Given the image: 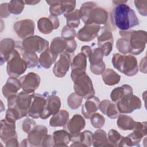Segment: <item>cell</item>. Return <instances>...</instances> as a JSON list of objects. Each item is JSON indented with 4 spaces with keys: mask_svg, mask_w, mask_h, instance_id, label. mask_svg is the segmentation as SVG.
<instances>
[{
    "mask_svg": "<svg viewBox=\"0 0 147 147\" xmlns=\"http://www.w3.org/2000/svg\"><path fill=\"white\" fill-rule=\"evenodd\" d=\"M115 4L110 14V21L113 28L126 31L140 24L135 11L125 3L127 1H113Z\"/></svg>",
    "mask_w": 147,
    "mask_h": 147,
    "instance_id": "6da1fadb",
    "label": "cell"
},
{
    "mask_svg": "<svg viewBox=\"0 0 147 147\" xmlns=\"http://www.w3.org/2000/svg\"><path fill=\"white\" fill-rule=\"evenodd\" d=\"M7 99L8 109L6 111L5 119L15 122L28 115L31 100L29 94L22 91Z\"/></svg>",
    "mask_w": 147,
    "mask_h": 147,
    "instance_id": "7a4b0ae2",
    "label": "cell"
},
{
    "mask_svg": "<svg viewBox=\"0 0 147 147\" xmlns=\"http://www.w3.org/2000/svg\"><path fill=\"white\" fill-rule=\"evenodd\" d=\"M80 18L85 24L105 25L108 20V13L103 8L97 6L94 2L83 3L79 9Z\"/></svg>",
    "mask_w": 147,
    "mask_h": 147,
    "instance_id": "3957f363",
    "label": "cell"
},
{
    "mask_svg": "<svg viewBox=\"0 0 147 147\" xmlns=\"http://www.w3.org/2000/svg\"><path fill=\"white\" fill-rule=\"evenodd\" d=\"M111 63L115 69L128 76H134L138 71L137 59L133 55L114 53Z\"/></svg>",
    "mask_w": 147,
    "mask_h": 147,
    "instance_id": "277c9868",
    "label": "cell"
},
{
    "mask_svg": "<svg viewBox=\"0 0 147 147\" xmlns=\"http://www.w3.org/2000/svg\"><path fill=\"white\" fill-rule=\"evenodd\" d=\"M122 37L127 38L130 52L132 55H139L143 52L146 42V33L144 30H120Z\"/></svg>",
    "mask_w": 147,
    "mask_h": 147,
    "instance_id": "5b68a950",
    "label": "cell"
},
{
    "mask_svg": "<svg viewBox=\"0 0 147 147\" xmlns=\"http://www.w3.org/2000/svg\"><path fill=\"white\" fill-rule=\"evenodd\" d=\"M27 68V64L22 58L17 42H16V48L7 61V74L9 76L18 78L25 72Z\"/></svg>",
    "mask_w": 147,
    "mask_h": 147,
    "instance_id": "8992f818",
    "label": "cell"
},
{
    "mask_svg": "<svg viewBox=\"0 0 147 147\" xmlns=\"http://www.w3.org/2000/svg\"><path fill=\"white\" fill-rule=\"evenodd\" d=\"M81 52L86 54L90 63V70L95 75H101L105 70V64L103 61L104 56L102 49L98 47L91 49L88 45L82 47Z\"/></svg>",
    "mask_w": 147,
    "mask_h": 147,
    "instance_id": "52a82bcc",
    "label": "cell"
},
{
    "mask_svg": "<svg viewBox=\"0 0 147 147\" xmlns=\"http://www.w3.org/2000/svg\"><path fill=\"white\" fill-rule=\"evenodd\" d=\"M74 82L75 92L84 99H88L95 95L92 82L86 72L80 74L74 78Z\"/></svg>",
    "mask_w": 147,
    "mask_h": 147,
    "instance_id": "ba28073f",
    "label": "cell"
},
{
    "mask_svg": "<svg viewBox=\"0 0 147 147\" xmlns=\"http://www.w3.org/2000/svg\"><path fill=\"white\" fill-rule=\"evenodd\" d=\"M115 103L119 112L125 114L131 113L140 109L142 105L140 98L133 93L125 95Z\"/></svg>",
    "mask_w": 147,
    "mask_h": 147,
    "instance_id": "9c48e42d",
    "label": "cell"
},
{
    "mask_svg": "<svg viewBox=\"0 0 147 147\" xmlns=\"http://www.w3.org/2000/svg\"><path fill=\"white\" fill-rule=\"evenodd\" d=\"M21 45L26 51L42 53L48 49L49 42L38 36H32L24 39Z\"/></svg>",
    "mask_w": 147,
    "mask_h": 147,
    "instance_id": "30bf717a",
    "label": "cell"
},
{
    "mask_svg": "<svg viewBox=\"0 0 147 147\" xmlns=\"http://www.w3.org/2000/svg\"><path fill=\"white\" fill-rule=\"evenodd\" d=\"M30 96L31 100L28 115L35 119L40 118L45 108L46 102L45 95L44 94L41 95L32 93L30 94Z\"/></svg>",
    "mask_w": 147,
    "mask_h": 147,
    "instance_id": "8fae6325",
    "label": "cell"
},
{
    "mask_svg": "<svg viewBox=\"0 0 147 147\" xmlns=\"http://www.w3.org/2000/svg\"><path fill=\"white\" fill-rule=\"evenodd\" d=\"M47 3L49 5L51 15L55 17L72 11L76 6L75 1H50Z\"/></svg>",
    "mask_w": 147,
    "mask_h": 147,
    "instance_id": "7c38bea8",
    "label": "cell"
},
{
    "mask_svg": "<svg viewBox=\"0 0 147 147\" xmlns=\"http://www.w3.org/2000/svg\"><path fill=\"white\" fill-rule=\"evenodd\" d=\"M44 94L45 95L46 102L44 111L40 116V118L42 119H47L51 115L57 113L61 106L60 99L56 94L52 93L51 95H49L48 92H45Z\"/></svg>",
    "mask_w": 147,
    "mask_h": 147,
    "instance_id": "4fadbf2b",
    "label": "cell"
},
{
    "mask_svg": "<svg viewBox=\"0 0 147 147\" xmlns=\"http://www.w3.org/2000/svg\"><path fill=\"white\" fill-rule=\"evenodd\" d=\"M13 28L17 36L22 39H25L33 35L35 24L32 20L25 19L16 22Z\"/></svg>",
    "mask_w": 147,
    "mask_h": 147,
    "instance_id": "5bb4252c",
    "label": "cell"
},
{
    "mask_svg": "<svg viewBox=\"0 0 147 147\" xmlns=\"http://www.w3.org/2000/svg\"><path fill=\"white\" fill-rule=\"evenodd\" d=\"M72 55V53L66 52L60 55L59 59L55 63L53 68V73L55 76L58 78L65 76L71 64Z\"/></svg>",
    "mask_w": 147,
    "mask_h": 147,
    "instance_id": "9a60e30c",
    "label": "cell"
},
{
    "mask_svg": "<svg viewBox=\"0 0 147 147\" xmlns=\"http://www.w3.org/2000/svg\"><path fill=\"white\" fill-rule=\"evenodd\" d=\"M19 80L23 91L28 94L34 93L39 87L41 81L40 76L32 72L21 76Z\"/></svg>",
    "mask_w": 147,
    "mask_h": 147,
    "instance_id": "2e32d148",
    "label": "cell"
},
{
    "mask_svg": "<svg viewBox=\"0 0 147 147\" xmlns=\"http://www.w3.org/2000/svg\"><path fill=\"white\" fill-rule=\"evenodd\" d=\"M102 26L96 24H85L76 34L78 39L83 42H89L97 37Z\"/></svg>",
    "mask_w": 147,
    "mask_h": 147,
    "instance_id": "e0dca14e",
    "label": "cell"
},
{
    "mask_svg": "<svg viewBox=\"0 0 147 147\" xmlns=\"http://www.w3.org/2000/svg\"><path fill=\"white\" fill-rule=\"evenodd\" d=\"M87 57L85 53L80 52L76 55L71 61V79H74L77 75L86 72Z\"/></svg>",
    "mask_w": 147,
    "mask_h": 147,
    "instance_id": "ac0fdd59",
    "label": "cell"
},
{
    "mask_svg": "<svg viewBox=\"0 0 147 147\" xmlns=\"http://www.w3.org/2000/svg\"><path fill=\"white\" fill-rule=\"evenodd\" d=\"M15 122L9 121L6 119L1 121V140L5 144L13 139H17L16 131Z\"/></svg>",
    "mask_w": 147,
    "mask_h": 147,
    "instance_id": "d6986e66",
    "label": "cell"
},
{
    "mask_svg": "<svg viewBox=\"0 0 147 147\" xmlns=\"http://www.w3.org/2000/svg\"><path fill=\"white\" fill-rule=\"evenodd\" d=\"M59 26V21L57 17L50 15L48 17L40 18L37 22V28L39 31L45 34L52 33L54 29Z\"/></svg>",
    "mask_w": 147,
    "mask_h": 147,
    "instance_id": "ffe728a7",
    "label": "cell"
},
{
    "mask_svg": "<svg viewBox=\"0 0 147 147\" xmlns=\"http://www.w3.org/2000/svg\"><path fill=\"white\" fill-rule=\"evenodd\" d=\"M47 133L48 129L47 127L42 125L35 126L28 135L27 139L30 146H41L42 140L47 134Z\"/></svg>",
    "mask_w": 147,
    "mask_h": 147,
    "instance_id": "44dd1931",
    "label": "cell"
},
{
    "mask_svg": "<svg viewBox=\"0 0 147 147\" xmlns=\"http://www.w3.org/2000/svg\"><path fill=\"white\" fill-rule=\"evenodd\" d=\"M86 122L83 117L80 114H75L71 119L68 121L64 126L70 134H75L80 132L85 127Z\"/></svg>",
    "mask_w": 147,
    "mask_h": 147,
    "instance_id": "7402d4cb",
    "label": "cell"
},
{
    "mask_svg": "<svg viewBox=\"0 0 147 147\" xmlns=\"http://www.w3.org/2000/svg\"><path fill=\"white\" fill-rule=\"evenodd\" d=\"M133 130V131L127 136L131 146L139 144L142 137L146 135V122H136Z\"/></svg>",
    "mask_w": 147,
    "mask_h": 147,
    "instance_id": "603a6c76",
    "label": "cell"
},
{
    "mask_svg": "<svg viewBox=\"0 0 147 147\" xmlns=\"http://www.w3.org/2000/svg\"><path fill=\"white\" fill-rule=\"evenodd\" d=\"M71 141L74 143L71 146H90L92 143V133L89 130H84L75 134H70Z\"/></svg>",
    "mask_w": 147,
    "mask_h": 147,
    "instance_id": "cb8c5ba5",
    "label": "cell"
},
{
    "mask_svg": "<svg viewBox=\"0 0 147 147\" xmlns=\"http://www.w3.org/2000/svg\"><path fill=\"white\" fill-rule=\"evenodd\" d=\"M16 48V42L11 39L6 38L3 39L0 43L1 65L6 62L9 59L11 53Z\"/></svg>",
    "mask_w": 147,
    "mask_h": 147,
    "instance_id": "d4e9b609",
    "label": "cell"
},
{
    "mask_svg": "<svg viewBox=\"0 0 147 147\" xmlns=\"http://www.w3.org/2000/svg\"><path fill=\"white\" fill-rule=\"evenodd\" d=\"M99 103V99L94 95L87 99V100L82 106V113L84 117L90 119L91 116L98 110Z\"/></svg>",
    "mask_w": 147,
    "mask_h": 147,
    "instance_id": "484cf974",
    "label": "cell"
},
{
    "mask_svg": "<svg viewBox=\"0 0 147 147\" xmlns=\"http://www.w3.org/2000/svg\"><path fill=\"white\" fill-rule=\"evenodd\" d=\"M21 88V85L20 80L17 78L10 76L2 87V94L5 98H8L11 95L17 94Z\"/></svg>",
    "mask_w": 147,
    "mask_h": 147,
    "instance_id": "4316f807",
    "label": "cell"
},
{
    "mask_svg": "<svg viewBox=\"0 0 147 147\" xmlns=\"http://www.w3.org/2000/svg\"><path fill=\"white\" fill-rule=\"evenodd\" d=\"M99 108L103 114L106 115L111 119L117 118L119 115L116 105L109 100H103L100 102Z\"/></svg>",
    "mask_w": 147,
    "mask_h": 147,
    "instance_id": "83f0119b",
    "label": "cell"
},
{
    "mask_svg": "<svg viewBox=\"0 0 147 147\" xmlns=\"http://www.w3.org/2000/svg\"><path fill=\"white\" fill-rule=\"evenodd\" d=\"M69 113L66 110H59L52 115L49 121V125L52 127L64 126L69 120Z\"/></svg>",
    "mask_w": 147,
    "mask_h": 147,
    "instance_id": "f1b7e54d",
    "label": "cell"
},
{
    "mask_svg": "<svg viewBox=\"0 0 147 147\" xmlns=\"http://www.w3.org/2000/svg\"><path fill=\"white\" fill-rule=\"evenodd\" d=\"M53 146H67L71 141L69 133L65 130H57L53 132Z\"/></svg>",
    "mask_w": 147,
    "mask_h": 147,
    "instance_id": "f546056e",
    "label": "cell"
},
{
    "mask_svg": "<svg viewBox=\"0 0 147 147\" xmlns=\"http://www.w3.org/2000/svg\"><path fill=\"white\" fill-rule=\"evenodd\" d=\"M67 46L68 40L63 38L61 37H57L52 40L49 49L51 52L58 56L59 54L61 55L65 52Z\"/></svg>",
    "mask_w": 147,
    "mask_h": 147,
    "instance_id": "4dcf8cb0",
    "label": "cell"
},
{
    "mask_svg": "<svg viewBox=\"0 0 147 147\" xmlns=\"http://www.w3.org/2000/svg\"><path fill=\"white\" fill-rule=\"evenodd\" d=\"M17 42L20 50L22 57L27 64L28 68H33L36 67L39 62L38 56L36 53L24 50L21 45V44L18 42Z\"/></svg>",
    "mask_w": 147,
    "mask_h": 147,
    "instance_id": "1f68e13d",
    "label": "cell"
},
{
    "mask_svg": "<svg viewBox=\"0 0 147 147\" xmlns=\"http://www.w3.org/2000/svg\"><path fill=\"white\" fill-rule=\"evenodd\" d=\"M130 93H133L131 87L128 84H123L113 89L110 94V98L113 102L117 103L123 96Z\"/></svg>",
    "mask_w": 147,
    "mask_h": 147,
    "instance_id": "d6a6232c",
    "label": "cell"
},
{
    "mask_svg": "<svg viewBox=\"0 0 147 147\" xmlns=\"http://www.w3.org/2000/svg\"><path fill=\"white\" fill-rule=\"evenodd\" d=\"M57 57V55L53 53L48 48L41 53L38 61L43 68L48 69L56 61Z\"/></svg>",
    "mask_w": 147,
    "mask_h": 147,
    "instance_id": "836d02e7",
    "label": "cell"
},
{
    "mask_svg": "<svg viewBox=\"0 0 147 147\" xmlns=\"http://www.w3.org/2000/svg\"><path fill=\"white\" fill-rule=\"evenodd\" d=\"M102 79L105 84L113 86L118 83L121 79V76L113 69L107 68L102 74Z\"/></svg>",
    "mask_w": 147,
    "mask_h": 147,
    "instance_id": "e575fe53",
    "label": "cell"
},
{
    "mask_svg": "<svg viewBox=\"0 0 147 147\" xmlns=\"http://www.w3.org/2000/svg\"><path fill=\"white\" fill-rule=\"evenodd\" d=\"M117 118V124L120 129L123 130H131L133 129L136 121L131 117L127 115L119 114Z\"/></svg>",
    "mask_w": 147,
    "mask_h": 147,
    "instance_id": "d590c367",
    "label": "cell"
},
{
    "mask_svg": "<svg viewBox=\"0 0 147 147\" xmlns=\"http://www.w3.org/2000/svg\"><path fill=\"white\" fill-rule=\"evenodd\" d=\"M67 20V26L71 28H76L80 24V14L79 10L75 9L72 11L64 14Z\"/></svg>",
    "mask_w": 147,
    "mask_h": 147,
    "instance_id": "8d00e7d4",
    "label": "cell"
},
{
    "mask_svg": "<svg viewBox=\"0 0 147 147\" xmlns=\"http://www.w3.org/2000/svg\"><path fill=\"white\" fill-rule=\"evenodd\" d=\"M92 145L94 146H109L106 132L100 129L96 130L92 134Z\"/></svg>",
    "mask_w": 147,
    "mask_h": 147,
    "instance_id": "74e56055",
    "label": "cell"
},
{
    "mask_svg": "<svg viewBox=\"0 0 147 147\" xmlns=\"http://www.w3.org/2000/svg\"><path fill=\"white\" fill-rule=\"evenodd\" d=\"M123 136H121L117 130L111 129L107 134V141L109 146H119Z\"/></svg>",
    "mask_w": 147,
    "mask_h": 147,
    "instance_id": "f35d334b",
    "label": "cell"
},
{
    "mask_svg": "<svg viewBox=\"0 0 147 147\" xmlns=\"http://www.w3.org/2000/svg\"><path fill=\"white\" fill-rule=\"evenodd\" d=\"M24 1H11L8 3V9L10 14H20L24 10Z\"/></svg>",
    "mask_w": 147,
    "mask_h": 147,
    "instance_id": "ab89813d",
    "label": "cell"
},
{
    "mask_svg": "<svg viewBox=\"0 0 147 147\" xmlns=\"http://www.w3.org/2000/svg\"><path fill=\"white\" fill-rule=\"evenodd\" d=\"M83 97L78 95L75 92L71 94L67 98L68 106L72 109H76L79 107L82 103Z\"/></svg>",
    "mask_w": 147,
    "mask_h": 147,
    "instance_id": "60d3db41",
    "label": "cell"
},
{
    "mask_svg": "<svg viewBox=\"0 0 147 147\" xmlns=\"http://www.w3.org/2000/svg\"><path fill=\"white\" fill-rule=\"evenodd\" d=\"M116 47L121 53L124 55L129 53L130 52L128 40L125 37L120 38L117 40L116 42Z\"/></svg>",
    "mask_w": 147,
    "mask_h": 147,
    "instance_id": "b9f144b4",
    "label": "cell"
},
{
    "mask_svg": "<svg viewBox=\"0 0 147 147\" xmlns=\"http://www.w3.org/2000/svg\"><path fill=\"white\" fill-rule=\"evenodd\" d=\"M91 125L96 129L101 128L105 124V119L99 113H94L90 118Z\"/></svg>",
    "mask_w": 147,
    "mask_h": 147,
    "instance_id": "7bdbcfd3",
    "label": "cell"
},
{
    "mask_svg": "<svg viewBox=\"0 0 147 147\" xmlns=\"http://www.w3.org/2000/svg\"><path fill=\"white\" fill-rule=\"evenodd\" d=\"M61 36L63 38L66 40H74L75 37L76 36V33L74 29L65 25L61 30Z\"/></svg>",
    "mask_w": 147,
    "mask_h": 147,
    "instance_id": "ee69618b",
    "label": "cell"
},
{
    "mask_svg": "<svg viewBox=\"0 0 147 147\" xmlns=\"http://www.w3.org/2000/svg\"><path fill=\"white\" fill-rule=\"evenodd\" d=\"M134 4L138 11L139 13L143 16H146L147 15V9H146V5L147 1H134Z\"/></svg>",
    "mask_w": 147,
    "mask_h": 147,
    "instance_id": "f6af8a7d",
    "label": "cell"
},
{
    "mask_svg": "<svg viewBox=\"0 0 147 147\" xmlns=\"http://www.w3.org/2000/svg\"><path fill=\"white\" fill-rule=\"evenodd\" d=\"M36 122L29 118H26L22 122V129L26 133H29L36 126Z\"/></svg>",
    "mask_w": 147,
    "mask_h": 147,
    "instance_id": "bcb514c9",
    "label": "cell"
},
{
    "mask_svg": "<svg viewBox=\"0 0 147 147\" xmlns=\"http://www.w3.org/2000/svg\"><path fill=\"white\" fill-rule=\"evenodd\" d=\"M0 14L1 18H6L10 14L8 9V3H3L1 5Z\"/></svg>",
    "mask_w": 147,
    "mask_h": 147,
    "instance_id": "7dc6e473",
    "label": "cell"
},
{
    "mask_svg": "<svg viewBox=\"0 0 147 147\" xmlns=\"http://www.w3.org/2000/svg\"><path fill=\"white\" fill-rule=\"evenodd\" d=\"M42 146H53L54 142L53 136L51 135L47 134L44 138L42 142Z\"/></svg>",
    "mask_w": 147,
    "mask_h": 147,
    "instance_id": "c3c4849f",
    "label": "cell"
},
{
    "mask_svg": "<svg viewBox=\"0 0 147 147\" xmlns=\"http://www.w3.org/2000/svg\"><path fill=\"white\" fill-rule=\"evenodd\" d=\"M24 2H25V3L29 5H34L36 3H38L40 2V1H24Z\"/></svg>",
    "mask_w": 147,
    "mask_h": 147,
    "instance_id": "681fc988",
    "label": "cell"
}]
</instances>
